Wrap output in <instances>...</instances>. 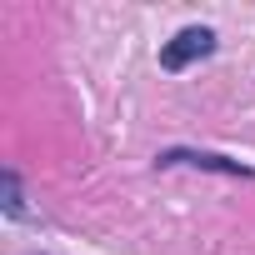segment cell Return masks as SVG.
<instances>
[{
  "label": "cell",
  "mask_w": 255,
  "mask_h": 255,
  "mask_svg": "<svg viewBox=\"0 0 255 255\" xmlns=\"http://www.w3.org/2000/svg\"><path fill=\"white\" fill-rule=\"evenodd\" d=\"M215 50V30H205V25H185L165 50H160V65L165 70H185L190 60H205Z\"/></svg>",
  "instance_id": "6da1fadb"
},
{
  "label": "cell",
  "mask_w": 255,
  "mask_h": 255,
  "mask_svg": "<svg viewBox=\"0 0 255 255\" xmlns=\"http://www.w3.org/2000/svg\"><path fill=\"white\" fill-rule=\"evenodd\" d=\"M180 160L205 165V170H225V175H250L240 160H225V155H200V150H165V155H160V165H180Z\"/></svg>",
  "instance_id": "7a4b0ae2"
},
{
  "label": "cell",
  "mask_w": 255,
  "mask_h": 255,
  "mask_svg": "<svg viewBox=\"0 0 255 255\" xmlns=\"http://www.w3.org/2000/svg\"><path fill=\"white\" fill-rule=\"evenodd\" d=\"M5 210H10V215H20V180H15L10 170H5Z\"/></svg>",
  "instance_id": "3957f363"
}]
</instances>
